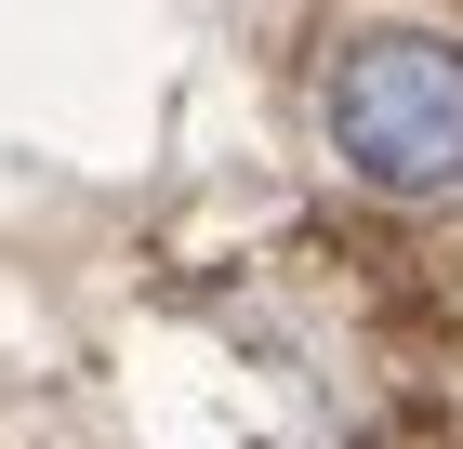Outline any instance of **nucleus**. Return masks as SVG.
<instances>
[{
	"mask_svg": "<svg viewBox=\"0 0 463 449\" xmlns=\"http://www.w3.org/2000/svg\"><path fill=\"white\" fill-rule=\"evenodd\" d=\"M318 119L345 145L357 185H384V199H437L463 185V40L450 27H371L331 53L318 80Z\"/></svg>",
	"mask_w": 463,
	"mask_h": 449,
	"instance_id": "nucleus-1",
	"label": "nucleus"
}]
</instances>
